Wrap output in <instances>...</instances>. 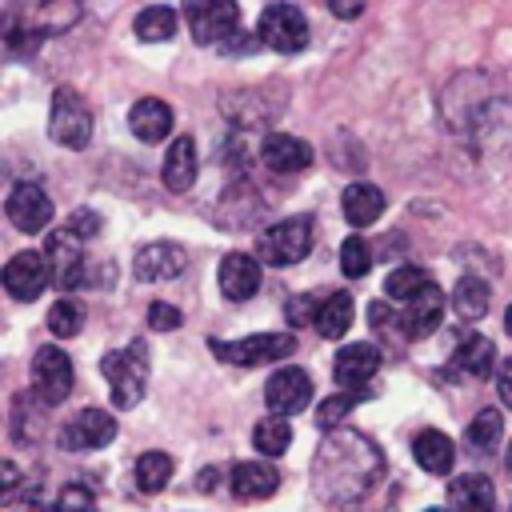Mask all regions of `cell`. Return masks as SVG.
<instances>
[{
    "label": "cell",
    "instance_id": "1",
    "mask_svg": "<svg viewBox=\"0 0 512 512\" xmlns=\"http://www.w3.org/2000/svg\"><path fill=\"white\" fill-rule=\"evenodd\" d=\"M384 476V452L364 432H328L312 460V484L328 504H352Z\"/></svg>",
    "mask_w": 512,
    "mask_h": 512
},
{
    "label": "cell",
    "instance_id": "2",
    "mask_svg": "<svg viewBox=\"0 0 512 512\" xmlns=\"http://www.w3.org/2000/svg\"><path fill=\"white\" fill-rule=\"evenodd\" d=\"M84 12V0H16L4 20V44L20 56L36 52L44 36L68 32Z\"/></svg>",
    "mask_w": 512,
    "mask_h": 512
},
{
    "label": "cell",
    "instance_id": "3",
    "mask_svg": "<svg viewBox=\"0 0 512 512\" xmlns=\"http://www.w3.org/2000/svg\"><path fill=\"white\" fill-rule=\"evenodd\" d=\"M100 372L112 388V404L116 408H136L144 400V384H148V348L144 340H132L128 348H116L100 360Z\"/></svg>",
    "mask_w": 512,
    "mask_h": 512
},
{
    "label": "cell",
    "instance_id": "4",
    "mask_svg": "<svg viewBox=\"0 0 512 512\" xmlns=\"http://www.w3.org/2000/svg\"><path fill=\"white\" fill-rule=\"evenodd\" d=\"M208 352L224 364H236V368H256V364H276V360H288L296 352V336H284V332H260V336H244V340H208Z\"/></svg>",
    "mask_w": 512,
    "mask_h": 512
},
{
    "label": "cell",
    "instance_id": "5",
    "mask_svg": "<svg viewBox=\"0 0 512 512\" xmlns=\"http://www.w3.org/2000/svg\"><path fill=\"white\" fill-rule=\"evenodd\" d=\"M48 136L60 148H88L92 140V112L76 88H56L52 92V112H48Z\"/></svg>",
    "mask_w": 512,
    "mask_h": 512
},
{
    "label": "cell",
    "instance_id": "6",
    "mask_svg": "<svg viewBox=\"0 0 512 512\" xmlns=\"http://www.w3.org/2000/svg\"><path fill=\"white\" fill-rule=\"evenodd\" d=\"M256 252L264 264H276V268L300 264L312 252V216H288V220L264 228L256 240Z\"/></svg>",
    "mask_w": 512,
    "mask_h": 512
},
{
    "label": "cell",
    "instance_id": "7",
    "mask_svg": "<svg viewBox=\"0 0 512 512\" xmlns=\"http://www.w3.org/2000/svg\"><path fill=\"white\" fill-rule=\"evenodd\" d=\"M72 380L76 376H72V360H68L64 348H56V344L36 348V356H32V396H36L40 408L64 404L68 392H72Z\"/></svg>",
    "mask_w": 512,
    "mask_h": 512
},
{
    "label": "cell",
    "instance_id": "8",
    "mask_svg": "<svg viewBox=\"0 0 512 512\" xmlns=\"http://www.w3.org/2000/svg\"><path fill=\"white\" fill-rule=\"evenodd\" d=\"M184 20L196 44H228L240 32V8L232 0H184Z\"/></svg>",
    "mask_w": 512,
    "mask_h": 512
},
{
    "label": "cell",
    "instance_id": "9",
    "mask_svg": "<svg viewBox=\"0 0 512 512\" xmlns=\"http://www.w3.org/2000/svg\"><path fill=\"white\" fill-rule=\"evenodd\" d=\"M256 40L272 52H300L308 44V20L296 4L288 0H276L260 12V24H256Z\"/></svg>",
    "mask_w": 512,
    "mask_h": 512
},
{
    "label": "cell",
    "instance_id": "10",
    "mask_svg": "<svg viewBox=\"0 0 512 512\" xmlns=\"http://www.w3.org/2000/svg\"><path fill=\"white\" fill-rule=\"evenodd\" d=\"M112 436H116L112 412H104V408H80L72 420H64V428H60L56 440H60L64 452H92V448L112 444Z\"/></svg>",
    "mask_w": 512,
    "mask_h": 512
},
{
    "label": "cell",
    "instance_id": "11",
    "mask_svg": "<svg viewBox=\"0 0 512 512\" xmlns=\"http://www.w3.org/2000/svg\"><path fill=\"white\" fill-rule=\"evenodd\" d=\"M392 320H396V328H400L408 340H420V336L436 332L440 320H444V288H436V284L428 280L424 288H416V292L404 300L400 316H392Z\"/></svg>",
    "mask_w": 512,
    "mask_h": 512
},
{
    "label": "cell",
    "instance_id": "12",
    "mask_svg": "<svg viewBox=\"0 0 512 512\" xmlns=\"http://www.w3.org/2000/svg\"><path fill=\"white\" fill-rule=\"evenodd\" d=\"M44 268H48V280H52L60 292L84 284V268H88L84 244H80L72 232H64V228L48 232V264H44Z\"/></svg>",
    "mask_w": 512,
    "mask_h": 512
},
{
    "label": "cell",
    "instance_id": "13",
    "mask_svg": "<svg viewBox=\"0 0 512 512\" xmlns=\"http://www.w3.org/2000/svg\"><path fill=\"white\" fill-rule=\"evenodd\" d=\"M308 400H312V380H308L304 368H280L264 384V404H268L272 416H284L288 420V416L304 412Z\"/></svg>",
    "mask_w": 512,
    "mask_h": 512
},
{
    "label": "cell",
    "instance_id": "14",
    "mask_svg": "<svg viewBox=\"0 0 512 512\" xmlns=\"http://www.w3.org/2000/svg\"><path fill=\"white\" fill-rule=\"evenodd\" d=\"M8 220L20 232H44L52 224V200L36 180H20L8 192Z\"/></svg>",
    "mask_w": 512,
    "mask_h": 512
},
{
    "label": "cell",
    "instance_id": "15",
    "mask_svg": "<svg viewBox=\"0 0 512 512\" xmlns=\"http://www.w3.org/2000/svg\"><path fill=\"white\" fill-rule=\"evenodd\" d=\"M0 284H4V292H8L12 300H24V304L36 300V296L44 292V284H48L44 256H40V252H16V256L4 264Z\"/></svg>",
    "mask_w": 512,
    "mask_h": 512
},
{
    "label": "cell",
    "instance_id": "16",
    "mask_svg": "<svg viewBox=\"0 0 512 512\" xmlns=\"http://www.w3.org/2000/svg\"><path fill=\"white\" fill-rule=\"evenodd\" d=\"M380 368V348L368 344V340H356V344H344L332 360V376L340 388H368V380L376 376Z\"/></svg>",
    "mask_w": 512,
    "mask_h": 512
},
{
    "label": "cell",
    "instance_id": "17",
    "mask_svg": "<svg viewBox=\"0 0 512 512\" xmlns=\"http://www.w3.org/2000/svg\"><path fill=\"white\" fill-rule=\"evenodd\" d=\"M188 268V252L180 248V244H172V240H152V244H144L140 252H136V260H132V272L140 276V280H172V276H180Z\"/></svg>",
    "mask_w": 512,
    "mask_h": 512
},
{
    "label": "cell",
    "instance_id": "18",
    "mask_svg": "<svg viewBox=\"0 0 512 512\" xmlns=\"http://www.w3.org/2000/svg\"><path fill=\"white\" fill-rule=\"evenodd\" d=\"M216 280H220V292L228 300H248V296L260 292V260L248 256V252H228L220 260Z\"/></svg>",
    "mask_w": 512,
    "mask_h": 512
},
{
    "label": "cell",
    "instance_id": "19",
    "mask_svg": "<svg viewBox=\"0 0 512 512\" xmlns=\"http://www.w3.org/2000/svg\"><path fill=\"white\" fill-rule=\"evenodd\" d=\"M260 160H264L272 172L292 176V172H304V168L312 164V148H308L300 136L272 132V136H264V144H260Z\"/></svg>",
    "mask_w": 512,
    "mask_h": 512
},
{
    "label": "cell",
    "instance_id": "20",
    "mask_svg": "<svg viewBox=\"0 0 512 512\" xmlns=\"http://www.w3.org/2000/svg\"><path fill=\"white\" fill-rule=\"evenodd\" d=\"M228 488L236 500H268L280 488V472L272 464H256V460H240L228 472Z\"/></svg>",
    "mask_w": 512,
    "mask_h": 512
},
{
    "label": "cell",
    "instance_id": "21",
    "mask_svg": "<svg viewBox=\"0 0 512 512\" xmlns=\"http://www.w3.org/2000/svg\"><path fill=\"white\" fill-rule=\"evenodd\" d=\"M128 128L136 140L144 144H160L168 132H172V108L160 100V96H140L128 112Z\"/></svg>",
    "mask_w": 512,
    "mask_h": 512
},
{
    "label": "cell",
    "instance_id": "22",
    "mask_svg": "<svg viewBox=\"0 0 512 512\" xmlns=\"http://www.w3.org/2000/svg\"><path fill=\"white\" fill-rule=\"evenodd\" d=\"M496 488L484 472H464L448 484V512H492Z\"/></svg>",
    "mask_w": 512,
    "mask_h": 512
},
{
    "label": "cell",
    "instance_id": "23",
    "mask_svg": "<svg viewBox=\"0 0 512 512\" xmlns=\"http://www.w3.org/2000/svg\"><path fill=\"white\" fill-rule=\"evenodd\" d=\"M196 168H200V156H196V140L192 136H176L164 152V188L168 192H188L196 184Z\"/></svg>",
    "mask_w": 512,
    "mask_h": 512
},
{
    "label": "cell",
    "instance_id": "24",
    "mask_svg": "<svg viewBox=\"0 0 512 512\" xmlns=\"http://www.w3.org/2000/svg\"><path fill=\"white\" fill-rule=\"evenodd\" d=\"M340 204H344V220H348L352 228H368V224H376L380 212H384V192H380L376 184L356 180V184L344 188Z\"/></svg>",
    "mask_w": 512,
    "mask_h": 512
},
{
    "label": "cell",
    "instance_id": "25",
    "mask_svg": "<svg viewBox=\"0 0 512 512\" xmlns=\"http://www.w3.org/2000/svg\"><path fill=\"white\" fill-rule=\"evenodd\" d=\"M412 456H416V464H420L424 472L448 476V472H452V460H456V448H452V440H448L444 432L424 428V432L412 436Z\"/></svg>",
    "mask_w": 512,
    "mask_h": 512
},
{
    "label": "cell",
    "instance_id": "26",
    "mask_svg": "<svg viewBox=\"0 0 512 512\" xmlns=\"http://www.w3.org/2000/svg\"><path fill=\"white\" fill-rule=\"evenodd\" d=\"M452 364H456L460 372L484 380V376H492L496 348H492V340L480 336V332H460V340H456V348H452Z\"/></svg>",
    "mask_w": 512,
    "mask_h": 512
},
{
    "label": "cell",
    "instance_id": "27",
    "mask_svg": "<svg viewBox=\"0 0 512 512\" xmlns=\"http://www.w3.org/2000/svg\"><path fill=\"white\" fill-rule=\"evenodd\" d=\"M312 328H316L324 340H340V336L352 328V296H348V292H332L324 304H316Z\"/></svg>",
    "mask_w": 512,
    "mask_h": 512
},
{
    "label": "cell",
    "instance_id": "28",
    "mask_svg": "<svg viewBox=\"0 0 512 512\" xmlns=\"http://www.w3.org/2000/svg\"><path fill=\"white\" fill-rule=\"evenodd\" d=\"M488 304H492L488 280H480V276H460V280H456V288H452V308H456L464 320H480V316L488 312Z\"/></svg>",
    "mask_w": 512,
    "mask_h": 512
},
{
    "label": "cell",
    "instance_id": "29",
    "mask_svg": "<svg viewBox=\"0 0 512 512\" xmlns=\"http://www.w3.org/2000/svg\"><path fill=\"white\" fill-rule=\"evenodd\" d=\"M372 396V388H340V392H332V396H324L320 400V412H316V424L324 428V432H332L360 400H368Z\"/></svg>",
    "mask_w": 512,
    "mask_h": 512
},
{
    "label": "cell",
    "instance_id": "30",
    "mask_svg": "<svg viewBox=\"0 0 512 512\" xmlns=\"http://www.w3.org/2000/svg\"><path fill=\"white\" fill-rule=\"evenodd\" d=\"M136 36L140 40H148V44H160V40H172L176 36V12L172 8H164V4H152V8H144L140 16H136Z\"/></svg>",
    "mask_w": 512,
    "mask_h": 512
},
{
    "label": "cell",
    "instance_id": "31",
    "mask_svg": "<svg viewBox=\"0 0 512 512\" xmlns=\"http://www.w3.org/2000/svg\"><path fill=\"white\" fill-rule=\"evenodd\" d=\"M252 444H256V452H264V456H280V452H288V444H292V428H288V420H284V416H264V420H256V428H252Z\"/></svg>",
    "mask_w": 512,
    "mask_h": 512
},
{
    "label": "cell",
    "instance_id": "32",
    "mask_svg": "<svg viewBox=\"0 0 512 512\" xmlns=\"http://www.w3.org/2000/svg\"><path fill=\"white\" fill-rule=\"evenodd\" d=\"M172 456L168 452H144L136 460V488L140 492H160L168 480H172Z\"/></svg>",
    "mask_w": 512,
    "mask_h": 512
},
{
    "label": "cell",
    "instance_id": "33",
    "mask_svg": "<svg viewBox=\"0 0 512 512\" xmlns=\"http://www.w3.org/2000/svg\"><path fill=\"white\" fill-rule=\"evenodd\" d=\"M500 432H504L500 412H496V408H484V412L472 416V424H468V448H476V452H492V448L500 444Z\"/></svg>",
    "mask_w": 512,
    "mask_h": 512
},
{
    "label": "cell",
    "instance_id": "34",
    "mask_svg": "<svg viewBox=\"0 0 512 512\" xmlns=\"http://www.w3.org/2000/svg\"><path fill=\"white\" fill-rule=\"evenodd\" d=\"M428 284V272L420 268V264H400L396 272H388V280H384V296L388 300H408L416 288H424Z\"/></svg>",
    "mask_w": 512,
    "mask_h": 512
},
{
    "label": "cell",
    "instance_id": "35",
    "mask_svg": "<svg viewBox=\"0 0 512 512\" xmlns=\"http://www.w3.org/2000/svg\"><path fill=\"white\" fill-rule=\"evenodd\" d=\"M368 268H372V248H368V240H364V236H348V240L340 244V272H344L348 280H360Z\"/></svg>",
    "mask_w": 512,
    "mask_h": 512
},
{
    "label": "cell",
    "instance_id": "36",
    "mask_svg": "<svg viewBox=\"0 0 512 512\" xmlns=\"http://www.w3.org/2000/svg\"><path fill=\"white\" fill-rule=\"evenodd\" d=\"M80 324H84V308L76 300H56L48 308V332L52 336H76Z\"/></svg>",
    "mask_w": 512,
    "mask_h": 512
},
{
    "label": "cell",
    "instance_id": "37",
    "mask_svg": "<svg viewBox=\"0 0 512 512\" xmlns=\"http://www.w3.org/2000/svg\"><path fill=\"white\" fill-rule=\"evenodd\" d=\"M52 512H96V496L84 484H64L52 500Z\"/></svg>",
    "mask_w": 512,
    "mask_h": 512
},
{
    "label": "cell",
    "instance_id": "38",
    "mask_svg": "<svg viewBox=\"0 0 512 512\" xmlns=\"http://www.w3.org/2000/svg\"><path fill=\"white\" fill-rule=\"evenodd\" d=\"M180 324H184V316H180L176 304L156 300V304L148 308V328H152V332H172V328H180Z\"/></svg>",
    "mask_w": 512,
    "mask_h": 512
},
{
    "label": "cell",
    "instance_id": "39",
    "mask_svg": "<svg viewBox=\"0 0 512 512\" xmlns=\"http://www.w3.org/2000/svg\"><path fill=\"white\" fill-rule=\"evenodd\" d=\"M64 232H72V236L84 244V240H92V236L100 232V216H96L92 208H80V212H72V216H68Z\"/></svg>",
    "mask_w": 512,
    "mask_h": 512
},
{
    "label": "cell",
    "instance_id": "40",
    "mask_svg": "<svg viewBox=\"0 0 512 512\" xmlns=\"http://www.w3.org/2000/svg\"><path fill=\"white\" fill-rule=\"evenodd\" d=\"M284 316H288V324H292V328H300V324H312V316H316V296H308V292L292 296V300L284 304Z\"/></svg>",
    "mask_w": 512,
    "mask_h": 512
},
{
    "label": "cell",
    "instance_id": "41",
    "mask_svg": "<svg viewBox=\"0 0 512 512\" xmlns=\"http://www.w3.org/2000/svg\"><path fill=\"white\" fill-rule=\"evenodd\" d=\"M20 480H24L20 464H12V460H0V504H8V500L20 492Z\"/></svg>",
    "mask_w": 512,
    "mask_h": 512
},
{
    "label": "cell",
    "instance_id": "42",
    "mask_svg": "<svg viewBox=\"0 0 512 512\" xmlns=\"http://www.w3.org/2000/svg\"><path fill=\"white\" fill-rule=\"evenodd\" d=\"M328 8H332V16H340V20H356V16L364 12V0H328Z\"/></svg>",
    "mask_w": 512,
    "mask_h": 512
},
{
    "label": "cell",
    "instance_id": "43",
    "mask_svg": "<svg viewBox=\"0 0 512 512\" xmlns=\"http://www.w3.org/2000/svg\"><path fill=\"white\" fill-rule=\"evenodd\" d=\"M496 392H500V400L512 408V360L500 364V372H496Z\"/></svg>",
    "mask_w": 512,
    "mask_h": 512
},
{
    "label": "cell",
    "instance_id": "44",
    "mask_svg": "<svg viewBox=\"0 0 512 512\" xmlns=\"http://www.w3.org/2000/svg\"><path fill=\"white\" fill-rule=\"evenodd\" d=\"M504 328H508V336H512V308L504 312Z\"/></svg>",
    "mask_w": 512,
    "mask_h": 512
},
{
    "label": "cell",
    "instance_id": "45",
    "mask_svg": "<svg viewBox=\"0 0 512 512\" xmlns=\"http://www.w3.org/2000/svg\"><path fill=\"white\" fill-rule=\"evenodd\" d=\"M504 468H508V476H512V444H508V456H504Z\"/></svg>",
    "mask_w": 512,
    "mask_h": 512
},
{
    "label": "cell",
    "instance_id": "46",
    "mask_svg": "<svg viewBox=\"0 0 512 512\" xmlns=\"http://www.w3.org/2000/svg\"><path fill=\"white\" fill-rule=\"evenodd\" d=\"M428 512H440V508H428Z\"/></svg>",
    "mask_w": 512,
    "mask_h": 512
}]
</instances>
